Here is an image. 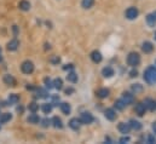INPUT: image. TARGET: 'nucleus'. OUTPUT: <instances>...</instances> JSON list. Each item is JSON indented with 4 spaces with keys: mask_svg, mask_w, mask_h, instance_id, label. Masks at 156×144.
Segmentation results:
<instances>
[{
    "mask_svg": "<svg viewBox=\"0 0 156 144\" xmlns=\"http://www.w3.org/2000/svg\"><path fill=\"white\" fill-rule=\"evenodd\" d=\"M18 7H20V10H22V11H29V10H30V2L27 1V0H22V1H20Z\"/></svg>",
    "mask_w": 156,
    "mask_h": 144,
    "instance_id": "nucleus-17",
    "label": "nucleus"
},
{
    "mask_svg": "<svg viewBox=\"0 0 156 144\" xmlns=\"http://www.w3.org/2000/svg\"><path fill=\"white\" fill-rule=\"evenodd\" d=\"M104 115H105V117H107L109 121H114V120L116 119V111L112 108L107 109V110L104 111Z\"/></svg>",
    "mask_w": 156,
    "mask_h": 144,
    "instance_id": "nucleus-10",
    "label": "nucleus"
},
{
    "mask_svg": "<svg viewBox=\"0 0 156 144\" xmlns=\"http://www.w3.org/2000/svg\"><path fill=\"white\" fill-rule=\"evenodd\" d=\"M64 70H70V69H74V66L73 64H67L66 67H63Z\"/></svg>",
    "mask_w": 156,
    "mask_h": 144,
    "instance_id": "nucleus-39",
    "label": "nucleus"
},
{
    "mask_svg": "<svg viewBox=\"0 0 156 144\" xmlns=\"http://www.w3.org/2000/svg\"><path fill=\"white\" fill-rule=\"evenodd\" d=\"M144 80L148 84H156V67H149L145 72H144Z\"/></svg>",
    "mask_w": 156,
    "mask_h": 144,
    "instance_id": "nucleus-1",
    "label": "nucleus"
},
{
    "mask_svg": "<svg viewBox=\"0 0 156 144\" xmlns=\"http://www.w3.org/2000/svg\"><path fill=\"white\" fill-rule=\"evenodd\" d=\"M137 74H138L137 70H132V72L129 73V76H131V77H134V76H137Z\"/></svg>",
    "mask_w": 156,
    "mask_h": 144,
    "instance_id": "nucleus-41",
    "label": "nucleus"
},
{
    "mask_svg": "<svg viewBox=\"0 0 156 144\" xmlns=\"http://www.w3.org/2000/svg\"><path fill=\"white\" fill-rule=\"evenodd\" d=\"M127 142H129V137H122L120 139V143H127Z\"/></svg>",
    "mask_w": 156,
    "mask_h": 144,
    "instance_id": "nucleus-40",
    "label": "nucleus"
},
{
    "mask_svg": "<svg viewBox=\"0 0 156 144\" xmlns=\"http://www.w3.org/2000/svg\"><path fill=\"white\" fill-rule=\"evenodd\" d=\"M114 107L117 110H123L125 107H126V104H125V102L122 99H117V101H115V103H114Z\"/></svg>",
    "mask_w": 156,
    "mask_h": 144,
    "instance_id": "nucleus-30",
    "label": "nucleus"
},
{
    "mask_svg": "<svg viewBox=\"0 0 156 144\" xmlns=\"http://www.w3.org/2000/svg\"><path fill=\"white\" fill-rule=\"evenodd\" d=\"M12 119V115L10 113H4L0 115V124H6Z\"/></svg>",
    "mask_w": 156,
    "mask_h": 144,
    "instance_id": "nucleus-24",
    "label": "nucleus"
},
{
    "mask_svg": "<svg viewBox=\"0 0 156 144\" xmlns=\"http://www.w3.org/2000/svg\"><path fill=\"white\" fill-rule=\"evenodd\" d=\"M102 74H103L104 77H112L114 75V69L112 67H105V68H103Z\"/></svg>",
    "mask_w": 156,
    "mask_h": 144,
    "instance_id": "nucleus-23",
    "label": "nucleus"
},
{
    "mask_svg": "<svg viewBox=\"0 0 156 144\" xmlns=\"http://www.w3.org/2000/svg\"><path fill=\"white\" fill-rule=\"evenodd\" d=\"M18 46H20V41H18L17 39H12V40H10V41L7 42L6 49H7L9 51H16V50L18 49Z\"/></svg>",
    "mask_w": 156,
    "mask_h": 144,
    "instance_id": "nucleus-6",
    "label": "nucleus"
},
{
    "mask_svg": "<svg viewBox=\"0 0 156 144\" xmlns=\"http://www.w3.org/2000/svg\"><path fill=\"white\" fill-rule=\"evenodd\" d=\"M93 4H94V0H82V1H81V6H82V9H85V10L91 9V7L93 6Z\"/></svg>",
    "mask_w": 156,
    "mask_h": 144,
    "instance_id": "nucleus-27",
    "label": "nucleus"
},
{
    "mask_svg": "<svg viewBox=\"0 0 156 144\" xmlns=\"http://www.w3.org/2000/svg\"><path fill=\"white\" fill-rule=\"evenodd\" d=\"M117 128H119V131H120L121 133H123V135L128 133V132H129V130H131L129 125H128V124H126V122H120V124H119V126H117Z\"/></svg>",
    "mask_w": 156,
    "mask_h": 144,
    "instance_id": "nucleus-15",
    "label": "nucleus"
},
{
    "mask_svg": "<svg viewBox=\"0 0 156 144\" xmlns=\"http://www.w3.org/2000/svg\"><path fill=\"white\" fill-rule=\"evenodd\" d=\"M28 109H29V111H32V113H37V111L39 110V104H37V103H30V104L28 106Z\"/></svg>",
    "mask_w": 156,
    "mask_h": 144,
    "instance_id": "nucleus-33",
    "label": "nucleus"
},
{
    "mask_svg": "<svg viewBox=\"0 0 156 144\" xmlns=\"http://www.w3.org/2000/svg\"><path fill=\"white\" fill-rule=\"evenodd\" d=\"M80 121H81V124H83V125H88V124H91V122L93 121V116H92L91 113L83 111V113H81Z\"/></svg>",
    "mask_w": 156,
    "mask_h": 144,
    "instance_id": "nucleus-5",
    "label": "nucleus"
},
{
    "mask_svg": "<svg viewBox=\"0 0 156 144\" xmlns=\"http://www.w3.org/2000/svg\"><path fill=\"white\" fill-rule=\"evenodd\" d=\"M0 128H1V125H0Z\"/></svg>",
    "mask_w": 156,
    "mask_h": 144,
    "instance_id": "nucleus-46",
    "label": "nucleus"
},
{
    "mask_svg": "<svg viewBox=\"0 0 156 144\" xmlns=\"http://www.w3.org/2000/svg\"><path fill=\"white\" fill-rule=\"evenodd\" d=\"M9 103L10 104H16V103H18L20 102V96L18 95H16V93H11L10 96H9Z\"/></svg>",
    "mask_w": 156,
    "mask_h": 144,
    "instance_id": "nucleus-25",
    "label": "nucleus"
},
{
    "mask_svg": "<svg viewBox=\"0 0 156 144\" xmlns=\"http://www.w3.org/2000/svg\"><path fill=\"white\" fill-rule=\"evenodd\" d=\"M154 38H155V40H156V32H155V36H154Z\"/></svg>",
    "mask_w": 156,
    "mask_h": 144,
    "instance_id": "nucleus-45",
    "label": "nucleus"
},
{
    "mask_svg": "<svg viewBox=\"0 0 156 144\" xmlns=\"http://www.w3.org/2000/svg\"><path fill=\"white\" fill-rule=\"evenodd\" d=\"M91 59L94 62V63H101L102 62V59H103V57H102V53L99 52V51H93L92 53H91Z\"/></svg>",
    "mask_w": 156,
    "mask_h": 144,
    "instance_id": "nucleus-11",
    "label": "nucleus"
},
{
    "mask_svg": "<svg viewBox=\"0 0 156 144\" xmlns=\"http://www.w3.org/2000/svg\"><path fill=\"white\" fill-rule=\"evenodd\" d=\"M0 62H2V57H1V55H0Z\"/></svg>",
    "mask_w": 156,
    "mask_h": 144,
    "instance_id": "nucleus-44",
    "label": "nucleus"
},
{
    "mask_svg": "<svg viewBox=\"0 0 156 144\" xmlns=\"http://www.w3.org/2000/svg\"><path fill=\"white\" fill-rule=\"evenodd\" d=\"M37 92H38V97L39 98H47L48 97V92L46 90H44V88H38Z\"/></svg>",
    "mask_w": 156,
    "mask_h": 144,
    "instance_id": "nucleus-31",
    "label": "nucleus"
},
{
    "mask_svg": "<svg viewBox=\"0 0 156 144\" xmlns=\"http://www.w3.org/2000/svg\"><path fill=\"white\" fill-rule=\"evenodd\" d=\"M153 50H154V46H153V44H151L150 41H144V42L142 44V51H143V52H145V53H151Z\"/></svg>",
    "mask_w": 156,
    "mask_h": 144,
    "instance_id": "nucleus-8",
    "label": "nucleus"
},
{
    "mask_svg": "<svg viewBox=\"0 0 156 144\" xmlns=\"http://www.w3.org/2000/svg\"><path fill=\"white\" fill-rule=\"evenodd\" d=\"M153 131L156 133V122H154V124H153Z\"/></svg>",
    "mask_w": 156,
    "mask_h": 144,
    "instance_id": "nucleus-43",
    "label": "nucleus"
},
{
    "mask_svg": "<svg viewBox=\"0 0 156 144\" xmlns=\"http://www.w3.org/2000/svg\"><path fill=\"white\" fill-rule=\"evenodd\" d=\"M52 99H53V103H52V104H55V103H57V102H59V98H58L57 96H53V97H52Z\"/></svg>",
    "mask_w": 156,
    "mask_h": 144,
    "instance_id": "nucleus-42",
    "label": "nucleus"
},
{
    "mask_svg": "<svg viewBox=\"0 0 156 144\" xmlns=\"http://www.w3.org/2000/svg\"><path fill=\"white\" fill-rule=\"evenodd\" d=\"M132 91L134 92V93H139V92H142L143 91V86L140 85V84H134V85H132Z\"/></svg>",
    "mask_w": 156,
    "mask_h": 144,
    "instance_id": "nucleus-32",
    "label": "nucleus"
},
{
    "mask_svg": "<svg viewBox=\"0 0 156 144\" xmlns=\"http://www.w3.org/2000/svg\"><path fill=\"white\" fill-rule=\"evenodd\" d=\"M0 52H1V49H0Z\"/></svg>",
    "mask_w": 156,
    "mask_h": 144,
    "instance_id": "nucleus-47",
    "label": "nucleus"
},
{
    "mask_svg": "<svg viewBox=\"0 0 156 144\" xmlns=\"http://www.w3.org/2000/svg\"><path fill=\"white\" fill-rule=\"evenodd\" d=\"M27 121H28L29 124H33V125H35V124H39L40 119H39V116H38L35 113H33V114H30V115L28 116Z\"/></svg>",
    "mask_w": 156,
    "mask_h": 144,
    "instance_id": "nucleus-20",
    "label": "nucleus"
},
{
    "mask_svg": "<svg viewBox=\"0 0 156 144\" xmlns=\"http://www.w3.org/2000/svg\"><path fill=\"white\" fill-rule=\"evenodd\" d=\"M148 143H156V138L154 136L149 135V136H148Z\"/></svg>",
    "mask_w": 156,
    "mask_h": 144,
    "instance_id": "nucleus-37",
    "label": "nucleus"
},
{
    "mask_svg": "<svg viewBox=\"0 0 156 144\" xmlns=\"http://www.w3.org/2000/svg\"><path fill=\"white\" fill-rule=\"evenodd\" d=\"M4 82H5L6 85H9V86H15V85H16L15 77H13L12 75H10V74L4 75Z\"/></svg>",
    "mask_w": 156,
    "mask_h": 144,
    "instance_id": "nucleus-14",
    "label": "nucleus"
},
{
    "mask_svg": "<svg viewBox=\"0 0 156 144\" xmlns=\"http://www.w3.org/2000/svg\"><path fill=\"white\" fill-rule=\"evenodd\" d=\"M44 82H45V85H46V87H47L48 90H51V88L53 87V81H51V80H50L48 77H45Z\"/></svg>",
    "mask_w": 156,
    "mask_h": 144,
    "instance_id": "nucleus-34",
    "label": "nucleus"
},
{
    "mask_svg": "<svg viewBox=\"0 0 156 144\" xmlns=\"http://www.w3.org/2000/svg\"><path fill=\"white\" fill-rule=\"evenodd\" d=\"M138 15H139V11H138V9H137V7H134V6L128 7V9L126 10V12H125L126 18H127V20H129V21L136 20V18L138 17Z\"/></svg>",
    "mask_w": 156,
    "mask_h": 144,
    "instance_id": "nucleus-4",
    "label": "nucleus"
},
{
    "mask_svg": "<svg viewBox=\"0 0 156 144\" xmlns=\"http://www.w3.org/2000/svg\"><path fill=\"white\" fill-rule=\"evenodd\" d=\"M21 70H22L23 74H27V75L32 74L34 72V63L32 61H24L21 64Z\"/></svg>",
    "mask_w": 156,
    "mask_h": 144,
    "instance_id": "nucleus-3",
    "label": "nucleus"
},
{
    "mask_svg": "<svg viewBox=\"0 0 156 144\" xmlns=\"http://www.w3.org/2000/svg\"><path fill=\"white\" fill-rule=\"evenodd\" d=\"M59 108L62 110V113L66 114V115H69L70 111H72V107H70V104H68V103H61Z\"/></svg>",
    "mask_w": 156,
    "mask_h": 144,
    "instance_id": "nucleus-22",
    "label": "nucleus"
},
{
    "mask_svg": "<svg viewBox=\"0 0 156 144\" xmlns=\"http://www.w3.org/2000/svg\"><path fill=\"white\" fill-rule=\"evenodd\" d=\"M67 80H68L69 82H72V84H75V82H78V75H76L74 72L68 73V75H67Z\"/></svg>",
    "mask_w": 156,
    "mask_h": 144,
    "instance_id": "nucleus-26",
    "label": "nucleus"
},
{
    "mask_svg": "<svg viewBox=\"0 0 156 144\" xmlns=\"http://www.w3.org/2000/svg\"><path fill=\"white\" fill-rule=\"evenodd\" d=\"M147 23L149 27H155L156 26V12L154 13H149L147 16Z\"/></svg>",
    "mask_w": 156,
    "mask_h": 144,
    "instance_id": "nucleus-12",
    "label": "nucleus"
},
{
    "mask_svg": "<svg viewBox=\"0 0 156 144\" xmlns=\"http://www.w3.org/2000/svg\"><path fill=\"white\" fill-rule=\"evenodd\" d=\"M128 125H129V127H131L132 130H136V131H139V130L142 128V124H140L139 121H137V120H131V121L128 122Z\"/></svg>",
    "mask_w": 156,
    "mask_h": 144,
    "instance_id": "nucleus-21",
    "label": "nucleus"
},
{
    "mask_svg": "<svg viewBox=\"0 0 156 144\" xmlns=\"http://www.w3.org/2000/svg\"><path fill=\"white\" fill-rule=\"evenodd\" d=\"M41 110L45 113V114H50L52 111V103H44L41 106Z\"/></svg>",
    "mask_w": 156,
    "mask_h": 144,
    "instance_id": "nucleus-29",
    "label": "nucleus"
},
{
    "mask_svg": "<svg viewBox=\"0 0 156 144\" xmlns=\"http://www.w3.org/2000/svg\"><path fill=\"white\" fill-rule=\"evenodd\" d=\"M109 93H110V91H109L108 88H99V90L96 92V96H97L98 98L103 99V98H107V97L109 96Z\"/></svg>",
    "mask_w": 156,
    "mask_h": 144,
    "instance_id": "nucleus-13",
    "label": "nucleus"
},
{
    "mask_svg": "<svg viewBox=\"0 0 156 144\" xmlns=\"http://www.w3.org/2000/svg\"><path fill=\"white\" fill-rule=\"evenodd\" d=\"M68 125H69V127L72 130L78 131L79 128H80V126H81V121H80V119H78V117H73V119H70V121H69Z\"/></svg>",
    "mask_w": 156,
    "mask_h": 144,
    "instance_id": "nucleus-7",
    "label": "nucleus"
},
{
    "mask_svg": "<svg viewBox=\"0 0 156 144\" xmlns=\"http://www.w3.org/2000/svg\"><path fill=\"white\" fill-rule=\"evenodd\" d=\"M59 62H61V58L58 56H55V57L51 58V63H53V64H58Z\"/></svg>",
    "mask_w": 156,
    "mask_h": 144,
    "instance_id": "nucleus-36",
    "label": "nucleus"
},
{
    "mask_svg": "<svg viewBox=\"0 0 156 144\" xmlns=\"http://www.w3.org/2000/svg\"><path fill=\"white\" fill-rule=\"evenodd\" d=\"M51 124H52L53 127H56V128H62V127H63V122H62L61 117H58V116H55V117L51 120Z\"/></svg>",
    "mask_w": 156,
    "mask_h": 144,
    "instance_id": "nucleus-19",
    "label": "nucleus"
},
{
    "mask_svg": "<svg viewBox=\"0 0 156 144\" xmlns=\"http://www.w3.org/2000/svg\"><path fill=\"white\" fill-rule=\"evenodd\" d=\"M53 87L56 88V90H62L63 88V81H62V79H59V77H57V79H55L53 80Z\"/></svg>",
    "mask_w": 156,
    "mask_h": 144,
    "instance_id": "nucleus-28",
    "label": "nucleus"
},
{
    "mask_svg": "<svg viewBox=\"0 0 156 144\" xmlns=\"http://www.w3.org/2000/svg\"><path fill=\"white\" fill-rule=\"evenodd\" d=\"M72 93H74V88H72V87L66 88V95H67V96H69V95H72Z\"/></svg>",
    "mask_w": 156,
    "mask_h": 144,
    "instance_id": "nucleus-38",
    "label": "nucleus"
},
{
    "mask_svg": "<svg viewBox=\"0 0 156 144\" xmlns=\"http://www.w3.org/2000/svg\"><path fill=\"white\" fill-rule=\"evenodd\" d=\"M40 121H41L42 127H48L51 125V120H48V119H44V120H40Z\"/></svg>",
    "mask_w": 156,
    "mask_h": 144,
    "instance_id": "nucleus-35",
    "label": "nucleus"
},
{
    "mask_svg": "<svg viewBox=\"0 0 156 144\" xmlns=\"http://www.w3.org/2000/svg\"><path fill=\"white\" fill-rule=\"evenodd\" d=\"M144 106H145V108L148 109V110H155L156 109V102L154 101V99L148 98V99H145Z\"/></svg>",
    "mask_w": 156,
    "mask_h": 144,
    "instance_id": "nucleus-16",
    "label": "nucleus"
},
{
    "mask_svg": "<svg viewBox=\"0 0 156 144\" xmlns=\"http://www.w3.org/2000/svg\"><path fill=\"white\" fill-rule=\"evenodd\" d=\"M127 63H128V66H131V67H137V66L140 63V56H139V53H137V52H131V53L127 56Z\"/></svg>",
    "mask_w": 156,
    "mask_h": 144,
    "instance_id": "nucleus-2",
    "label": "nucleus"
},
{
    "mask_svg": "<svg viewBox=\"0 0 156 144\" xmlns=\"http://www.w3.org/2000/svg\"><path fill=\"white\" fill-rule=\"evenodd\" d=\"M145 111H147V108H145L144 103H138V104L136 106V113H137L139 116H143V115L145 114Z\"/></svg>",
    "mask_w": 156,
    "mask_h": 144,
    "instance_id": "nucleus-18",
    "label": "nucleus"
},
{
    "mask_svg": "<svg viewBox=\"0 0 156 144\" xmlns=\"http://www.w3.org/2000/svg\"><path fill=\"white\" fill-rule=\"evenodd\" d=\"M122 101H123V102H125V104L127 106V104L133 103L134 97H133V95H132V93H129V92H123V93H122Z\"/></svg>",
    "mask_w": 156,
    "mask_h": 144,
    "instance_id": "nucleus-9",
    "label": "nucleus"
}]
</instances>
